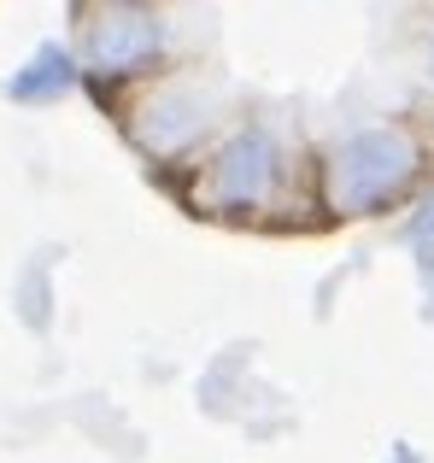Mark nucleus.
Here are the masks:
<instances>
[{"label":"nucleus","mask_w":434,"mask_h":463,"mask_svg":"<svg viewBox=\"0 0 434 463\" xmlns=\"http://www.w3.org/2000/svg\"><path fill=\"white\" fill-rule=\"evenodd\" d=\"M429 65H434V53H429Z\"/></svg>","instance_id":"obj_6"},{"label":"nucleus","mask_w":434,"mask_h":463,"mask_svg":"<svg viewBox=\"0 0 434 463\" xmlns=\"http://www.w3.org/2000/svg\"><path fill=\"white\" fill-rule=\"evenodd\" d=\"M159 18L153 12H129V6H112L100 12V24L89 30V59L94 71H112V77H124V71H136L141 59L159 53Z\"/></svg>","instance_id":"obj_3"},{"label":"nucleus","mask_w":434,"mask_h":463,"mask_svg":"<svg viewBox=\"0 0 434 463\" xmlns=\"http://www.w3.org/2000/svg\"><path fill=\"white\" fill-rule=\"evenodd\" d=\"M417 170V141L405 129H358L341 141L329 165V200L335 212H370L388 194H400Z\"/></svg>","instance_id":"obj_1"},{"label":"nucleus","mask_w":434,"mask_h":463,"mask_svg":"<svg viewBox=\"0 0 434 463\" xmlns=\"http://www.w3.org/2000/svg\"><path fill=\"white\" fill-rule=\"evenodd\" d=\"M276 176H282L276 136L264 124H252V129H241V136L212 158L206 205H217V212H259V205L276 194Z\"/></svg>","instance_id":"obj_2"},{"label":"nucleus","mask_w":434,"mask_h":463,"mask_svg":"<svg viewBox=\"0 0 434 463\" xmlns=\"http://www.w3.org/2000/svg\"><path fill=\"white\" fill-rule=\"evenodd\" d=\"M417 241H434V205H429V217H417Z\"/></svg>","instance_id":"obj_5"},{"label":"nucleus","mask_w":434,"mask_h":463,"mask_svg":"<svg viewBox=\"0 0 434 463\" xmlns=\"http://www.w3.org/2000/svg\"><path fill=\"white\" fill-rule=\"evenodd\" d=\"M71 82H77V59H71L59 42H47V47H35V53H30V65H24V71H12L6 94L18 106H47V100H59V94H71Z\"/></svg>","instance_id":"obj_4"}]
</instances>
